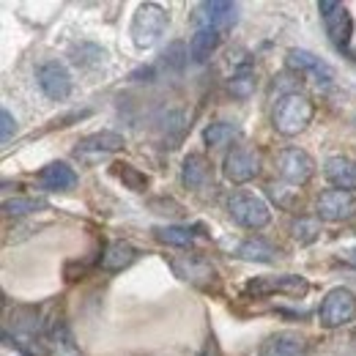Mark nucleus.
I'll return each instance as SVG.
<instances>
[{"instance_id": "a211bd4d", "label": "nucleus", "mask_w": 356, "mask_h": 356, "mask_svg": "<svg viewBox=\"0 0 356 356\" xmlns=\"http://www.w3.org/2000/svg\"><path fill=\"white\" fill-rule=\"evenodd\" d=\"M134 258H137V252H134V247L129 241H124V238H115V241H110L107 247H104V252H102V258H99V264L104 271H124V268L132 264Z\"/></svg>"}, {"instance_id": "20e7f679", "label": "nucleus", "mask_w": 356, "mask_h": 356, "mask_svg": "<svg viewBox=\"0 0 356 356\" xmlns=\"http://www.w3.org/2000/svg\"><path fill=\"white\" fill-rule=\"evenodd\" d=\"M227 211H230L233 222L247 227V230H261L271 222V211H268L266 200H261L258 195H250V192H236L227 200Z\"/></svg>"}, {"instance_id": "1a4fd4ad", "label": "nucleus", "mask_w": 356, "mask_h": 356, "mask_svg": "<svg viewBox=\"0 0 356 356\" xmlns=\"http://www.w3.org/2000/svg\"><path fill=\"white\" fill-rule=\"evenodd\" d=\"M250 296H271V293H285V296H305L310 291V282L299 274H280V277H255L244 285Z\"/></svg>"}, {"instance_id": "2eb2a0df", "label": "nucleus", "mask_w": 356, "mask_h": 356, "mask_svg": "<svg viewBox=\"0 0 356 356\" xmlns=\"http://www.w3.org/2000/svg\"><path fill=\"white\" fill-rule=\"evenodd\" d=\"M323 176H326V181H329L334 189H343V192L356 189V165L351 159H346V156H332V159H326Z\"/></svg>"}, {"instance_id": "5701e85b", "label": "nucleus", "mask_w": 356, "mask_h": 356, "mask_svg": "<svg viewBox=\"0 0 356 356\" xmlns=\"http://www.w3.org/2000/svg\"><path fill=\"white\" fill-rule=\"evenodd\" d=\"M80 148L86 151H118V148H124V137L115 132H99V134H90L86 137L83 143H80Z\"/></svg>"}, {"instance_id": "9b49d317", "label": "nucleus", "mask_w": 356, "mask_h": 356, "mask_svg": "<svg viewBox=\"0 0 356 356\" xmlns=\"http://www.w3.org/2000/svg\"><path fill=\"white\" fill-rule=\"evenodd\" d=\"M36 80H39V88L44 90V96L52 99V102H63V99H69V93H72V74H69L66 66L58 63V60L42 63L39 72H36Z\"/></svg>"}, {"instance_id": "f257e3e1", "label": "nucleus", "mask_w": 356, "mask_h": 356, "mask_svg": "<svg viewBox=\"0 0 356 356\" xmlns=\"http://www.w3.org/2000/svg\"><path fill=\"white\" fill-rule=\"evenodd\" d=\"M315 104L305 93H285L274 107V129L285 137H296L312 124Z\"/></svg>"}, {"instance_id": "f8f14e48", "label": "nucleus", "mask_w": 356, "mask_h": 356, "mask_svg": "<svg viewBox=\"0 0 356 356\" xmlns=\"http://www.w3.org/2000/svg\"><path fill=\"white\" fill-rule=\"evenodd\" d=\"M170 266H173V271L181 280H186V282H192L197 288H217V268L211 266L209 261L197 258V255L176 258Z\"/></svg>"}, {"instance_id": "c756f323", "label": "nucleus", "mask_w": 356, "mask_h": 356, "mask_svg": "<svg viewBox=\"0 0 356 356\" xmlns=\"http://www.w3.org/2000/svg\"><path fill=\"white\" fill-rule=\"evenodd\" d=\"M0 140L3 143H8L14 134H17V121H14V115L8 113V110H0Z\"/></svg>"}, {"instance_id": "f03ea898", "label": "nucleus", "mask_w": 356, "mask_h": 356, "mask_svg": "<svg viewBox=\"0 0 356 356\" xmlns=\"http://www.w3.org/2000/svg\"><path fill=\"white\" fill-rule=\"evenodd\" d=\"M168 31V11L159 3H143L132 19V42L140 49H151Z\"/></svg>"}, {"instance_id": "393cba45", "label": "nucleus", "mask_w": 356, "mask_h": 356, "mask_svg": "<svg viewBox=\"0 0 356 356\" xmlns=\"http://www.w3.org/2000/svg\"><path fill=\"white\" fill-rule=\"evenodd\" d=\"M3 209H6L8 217H19V214H31V211L44 209V200H36V197H14V200H6Z\"/></svg>"}, {"instance_id": "b1692460", "label": "nucleus", "mask_w": 356, "mask_h": 356, "mask_svg": "<svg viewBox=\"0 0 356 356\" xmlns=\"http://www.w3.org/2000/svg\"><path fill=\"white\" fill-rule=\"evenodd\" d=\"M115 173H118V178H121L132 192H145V186H148V176H145V173H140L137 168L127 165V162H118V165H115Z\"/></svg>"}, {"instance_id": "f3484780", "label": "nucleus", "mask_w": 356, "mask_h": 356, "mask_svg": "<svg viewBox=\"0 0 356 356\" xmlns=\"http://www.w3.org/2000/svg\"><path fill=\"white\" fill-rule=\"evenodd\" d=\"M181 181L186 189H200L211 181V162L203 154H189L181 168Z\"/></svg>"}, {"instance_id": "6e6552de", "label": "nucleus", "mask_w": 356, "mask_h": 356, "mask_svg": "<svg viewBox=\"0 0 356 356\" xmlns=\"http://www.w3.org/2000/svg\"><path fill=\"white\" fill-rule=\"evenodd\" d=\"M277 173L291 186H305L315 176V159L305 148H285L277 156Z\"/></svg>"}, {"instance_id": "7ed1b4c3", "label": "nucleus", "mask_w": 356, "mask_h": 356, "mask_svg": "<svg viewBox=\"0 0 356 356\" xmlns=\"http://www.w3.org/2000/svg\"><path fill=\"white\" fill-rule=\"evenodd\" d=\"M356 318V296L348 288H332L321 307H318V323L323 329H340Z\"/></svg>"}, {"instance_id": "aec40b11", "label": "nucleus", "mask_w": 356, "mask_h": 356, "mask_svg": "<svg viewBox=\"0 0 356 356\" xmlns=\"http://www.w3.org/2000/svg\"><path fill=\"white\" fill-rule=\"evenodd\" d=\"M236 258L252 261V264H271V261H277V247L266 238H261V236H252V238L238 244Z\"/></svg>"}, {"instance_id": "cd10ccee", "label": "nucleus", "mask_w": 356, "mask_h": 356, "mask_svg": "<svg viewBox=\"0 0 356 356\" xmlns=\"http://www.w3.org/2000/svg\"><path fill=\"white\" fill-rule=\"evenodd\" d=\"M165 63L170 66V69H176V72H181L184 69V63L189 60V47L184 44V42H173V44L165 49Z\"/></svg>"}, {"instance_id": "4be33fe9", "label": "nucleus", "mask_w": 356, "mask_h": 356, "mask_svg": "<svg viewBox=\"0 0 356 356\" xmlns=\"http://www.w3.org/2000/svg\"><path fill=\"white\" fill-rule=\"evenodd\" d=\"M236 137H238V127L230 121H217V124L206 127V132H203V140L209 148H222L227 143H233Z\"/></svg>"}, {"instance_id": "dca6fc26", "label": "nucleus", "mask_w": 356, "mask_h": 356, "mask_svg": "<svg viewBox=\"0 0 356 356\" xmlns=\"http://www.w3.org/2000/svg\"><path fill=\"white\" fill-rule=\"evenodd\" d=\"M39 184L47 192H66L77 184V173L66 162H52L39 173Z\"/></svg>"}, {"instance_id": "412c9836", "label": "nucleus", "mask_w": 356, "mask_h": 356, "mask_svg": "<svg viewBox=\"0 0 356 356\" xmlns=\"http://www.w3.org/2000/svg\"><path fill=\"white\" fill-rule=\"evenodd\" d=\"M154 236L156 241L168 244V247H189L195 241V233L189 227H181V225H162V227H154Z\"/></svg>"}, {"instance_id": "ddd939ff", "label": "nucleus", "mask_w": 356, "mask_h": 356, "mask_svg": "<svg viewBox=\"0 0 356 356\" xmlns=\"http://www.w3.org/2000/svg\"><path fill=\"white\" fill-rule=\"evenodd\" d=\"M285 63H288V69H291V72L312 74V77H315L318 83H323V86H329V83H332V77H334L332 66H329L326 60H321L318 55H312L310 49H291V52H288V58H285Z\"/></svg>"}, {"instance_id": "4468645a", "label": "nucleus", "mask_w": 356, "mask_h": 356, "mask_svg": "<svg viewBox=\"0 0 356 356\" xmlns=\"http://www.w3.org/2000/svg\"><path fill=\"white\" fill-rule=\"evenodd\" d=\"M307 340L299 332H277L261 346V356H305Z\"/></svg>"}, {"instance_id": "c85d7f7f", "label": "nucleus", "mask_w": 356, "mask_h": 356, "mask_svg": "<svg viewBox=\"0 0 356 356\" xmlns=\"http://www.w3.org/2000/svg\"><path fill=\"white\" fill-rule=\"evenodd\" d=\"M55 343V356H80L77 354V348H74V343H72V337H69V332L60 326V329H55V337H52Z\"/></svg>"}, {"instance_id": "0eeeda50", "label": "nucleus", "mask_w": 356, "mask_h": 356, "mask_svg": "<svg viewBox=\"0 0 356 356\" xmlns=\"http://www.w3.org/2000/svg\"><path fill=\"white\" fill-rule=\"evenodd\" d=\"M225 178L233 181V184H247L261 173V154L250 145H233L227 154H225L222 162Z\"/></svg>"}, {"instance_id": "39448f33", "label": "nucleus", "mask_w": 356, "mask_h": 356, "mask_svg": "<svg viewBox=\"0 0 356 356\" xmlns=\"http://www.w3.org/2000/svg\"><path fill=\"white\" fill-rule=\"evenodd\" d=\"M318 11H321V19L326 25V33H329L332 44L337 49H348L351 36H354V17H351L348 6H343L337 0H321Z\"/></svg>"}, {"instance_id": "bb28decb", "label": "nucleus", "mask_w": 356, "mask_h": 356, "mask_svg": "<svg viewBox=\"0 0 356 356\" xmlns=\"http://www.w3.org/2000/svg\"><path fill=\"white\" fill-rule=\"evenodd\" d=\"M252 90H255V74H252L250 69L238 72V74L230 80V93H233L236 99H250Z\"/></svg>"}, {"instance_id": "a878e982", "label": "nucleus", "mask_w": 356, "mask_h": 356, "mask_svg": "<svg viewBox=\"0 0 356 356\" xmlns=\"http://www.w3.org/2000/svg\"><path fill=\"white\" fill-rule=\"evenodd\" d=\"M291 233H293V238L299 241V244H310L318 238V233H321V227L315 220H307V217H299V220H293L291 225Z\"/></svg>"}, {"instance_id": "6ab92c4d", "label": "nucleus", "mask_w": 356, "mask_h": 356, "mask_svg": "<svg viewBox=\"0 0 356 356\" xmlns=\"http://www.w3.org/2000/svg\"><path fill=\"white\" fill-rule=\"evenodd\" d=\"M220 42H222V33H220V31L197 28V31L192 33V42H189V58H192L195 63H206V60L214 55V49L220 47Z\"/></svg>"}, {"instance_id": "9d476101", "label": "nucleus", "mask_w": 356, "mask_h": 356, "mask_svg": "<svg viewBox=\"0 0 356 356\" xmlns=\"http://www.w3.org/2000/svg\"><path fill=\"white\" fill-rule=\"evenodd\" d=\"M318 220L323 222H343L348 217H354L356 197L354 192H343V189H326L318 195Z\"/></svg>"}, {"instance_id": "423d86ee", "label": "nucleus", "mask_w": 356, "mask_h": 356, "mask_svg": "<svg viewBox=\"0 0 356 356\" xmlns=\"http://www.w3.org/2000/svg\"><path fill=\"white\" fill-rule=\"evenodd\" d=\"M238 22V6L236 3H227V0H211V3H200L192 14V25L195 31L197 28H211V31H220L227 33L233 25Z\"/></svg>"}]
</instances>
